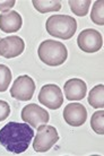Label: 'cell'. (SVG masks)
Instances as JSON below:
<instances>
[{"instance_id":"6","label":"cell","mask_w":104,"mask_h":156,"mask_svg":"<svg viewBox=\"0 0 104 156\" xmlns=\"http://www.w3.org/2000/svg\"><path fill=\"white\" fill-rule=\"evenodd\" d=\"M39 102L51 110H58L63 104V95L58 85L48 84L41 88L39 93Z\"/></svg>"},{"instance_id":"3","label":"cell","mask_w":104,"mask_h":156,"mask_svg":"<svg viewBox=\"0 0 104 156\" xmlns=\"http://www.w3.org/2000/svg\"><path fill=\"white\" fill-rule=\"evenodd\" d=\"M38 55L43 63L51 67H57L67 60L68 51L63 43L57 42L54 40H45L40 44Z\"/></svg>"},{"instance_id":"18","label":"cell","mask_w":104,"mask_h":156,"mask_svg":"<svg viewBox=\"0 0 104 156\" xmlns=\"http://www.w3.org/2000/svg\"><path fill=\"white\" fill-rule=\"evenodd\" d=\"M12 82V71L5 65L0 63V92H6Z\"/></svg>"},{"instance_id":"16","label":"cell","mask_w":104,"mask_h":156,"mask_svg":"<svg viewBox=\"0 0 104 156\" xmlns=\"http://www.w3.org/2000/svg\"><path fill=\"white\" fill-rule=\"evenodd\" d=\"M69 6L75 15L84 17L88 14L91 0H70Z\"/></svg>"},{"instance_id":"21","label":"cell","mask_w":104,"mask_h":156,"mask_svg":"<svg viewBox=\"0 0 104 156\" xmlns=\"http://www.w3.org/2000/svg\"><path fill=\"white\" fill-rule=\"evenodd\" d=\"M0 40H1V39H0Z\"/></svg>"},{"instance_id":"13","label":"cell","mask_w":104,"mask_h":156,"mask_svg":"<svg viewBox=\"0 0 104 156\" xmlns=\"http://www.w3.org/2000/svg\"><path fill=\"white\" fill-rule=\"evenodd\" d=\"M33 6L41 14L59 12L61 9V2L57 0H33Z\"/></svg>"},{"instance_id":"1","label":"cell","mask_w":104,"mask_h":156,"mask_svg":"<svg viewBox=\"0 0 104 156\" xmlns=\"http://www.w3.org/2000/svg\"><path fill=\"white\" fill-rule=\"evenodd\" d=\"M34 137L33 129L28 123L9 122L0 129V144L15 154L25 152Z\"/></svg>"},{"instance_id":"20","label":"cell","mask_w":104,"mask_h":156,"mask_svg":"<svg viewBox=\"0 0 104 156\" xmlns=\"http://www.w3.org/2000/svg\"><path fill=\"white\" fill-rule=\"evenodd\" d=\"M15 0H0V12H6L15 6Z\"/></svg>"},{"instance_id":"10","label":"cell","mask_w":104,"mask_h":156,"mask_svg":"<svg viewBox=\"0 0 104 156\" xmlns=\"http://www.w3.org/2000/svg\"><path fill=\"white\" fill-rule=\"evenodd\" d=\"M62 114L66 122L73 127H81L87 119V111L85 106L79 103H70L66 105Z\"/></svg>"},{"instance_id":"17","label":"cell","mask_w":104,"mask_h":156,"mask_svg":"<svg viewBox=\"0 0 104 156\" xmlns=\"http://www.w3.org/2000/svg\"><path fill=\"white\" fill-rule=\"evenodd\" d=\"M91 127L92 129L99 135L104 133V111H97L95 113H93L91 118Z\"/></svg>"},{"instance_id":"19","label":"cell","mask_w":104,"mask_h":156,"mask_svg":"<svg viewBox=\"0 0 104 156\" xmlns=\"http://www.w3.org/2000/svg\"><path fill=\"white\" fill-rule=\"evenodd\" d=\"M10 114V106L6 101L0 100V122L6 120Z\"/></svg>"},{"instance_id":"9","label":"cell","mask_w":104,"mask_h":156,"mask_svg":"<svg viewBox=\"0 0 104 156\" xmlns=\"http://www.w3.org/2000/svg\"><path fill=\"white\" fill-rule=\"evenodd\" d=\"M25 43L17 35H10L0 40V55L6 59L16 58L23 53Z\"/></svg>"},{"instance_id":"14","label":"cell","mask_w":104,"mask_h":156,"mask_svg":"<svg viewBox=\"0 0 104 156\" xmlns=\"http://www.w3.org/2000/svg\"><path fill=\"white\" fill-rule=\"evenodd\" d=\"M88 103L94 109H103L104 106V86L96 85L88 94Z\"/></svg>"},{"instance_id":"12","label":"cell","mask_w":104,"mask_h":156,"mask_svg":"<svg viewBox=\"0 0 104 156\" xmlns=\"http://www.w3.org/2000/svg\"><path fill=\"white\" fill-rule=\"evenodd\" d=\"M22 16L15 10L0 15V30L4 33H15L22 27Z\"/></svg>"},{"instance_id":"15","label":"cell","mask_w":104,"mask_h":156,"mask_svg":"<svg viewBox=\"0 0 104 156\" xmlns=\"http://www.w3.org/2000/svg\"><path fill=\"white\" fill-rule=\"evenodd\" d=\"M91 20L94 24L103 26L104 25V1L97 0L94 2L92 10H91Z\"/></svg>"},{"instance_id":"8","label":"cell","mask_w":104,"mask_h":156,"mask_svg":"<svg viewBox=\"0 0 104 156\" xmlns=\"http://www.w3.org/2000/svg\"><path fill=\"white\" fill-rule=\"evenodd\" d=\"M22 119L24 122H26L32 128H38L41 125H45L49 122V113L45 109L36 105L34 103L24 106L22 110Z\"/></svg>"},{"instance_id":"7","label":"cell","mask_w":104,"mask_h":156,"mask_svg":"<svg viewBox=\"0 0 104 156\" xmlns=\"http://www.w3.org/2000/svg\"><path fill=\"white\" fill-rule=\"evenodd\" d=\"M34 92L35 83L27 75L17 77L10 88V95L18 101H30L33 98Z\"/></svg>"},{"instance_id":"5","label":"cell","mask_w":104,"mask_h":156,"mask_svg":"<svg viewBox=\"0 0 104 156\" xmlns=\"http://www.w3.org/2000/svg\"><path fill=\"white\" fill-rule=\"evenodd\" d=\"M77 44L81 51L86 53H94L101 50L103 45V39L100 32L93 28H87L81 31L78 35Z\"/></svg>"},{"instance_id":"11","label":"cell","mask_w":104,"mask_h":156,"mask_svg":"<svg viewBox=\"0 0 104 156\" xmlns=\"http://www.w3.org/2000/svg\"><path fill=\"white\" fill-rule=\"evenodd\" d=\"M66 98L69 101H81L86 96L87 86L84 80L79 78H71L67 80L63 86Z\"/></svg>"},{"instance_id":"2","label":"cell","mask_w":104,"mask_h":156,"mask_svg":"<svg viewBox=\"0 0 104 156\" xmlns=\"http://www.w3.org/2000/svg\"><path fill=\"white\" fill-rule=\"evenodd\" d=\"M46 32L53 37L62 40L71 39L77 30V22L71 16L52 15L45 23Z\"/></svg>"},{"instance_id":"4","label":"cell","mask_w":104,"mask_h":156,"mask_svg":"<svg viewBox=\"0 0 104 156\" xmlns=\"http://www.w3.org/2000/svg\"><path fill=\"white\" fill-rule=\"evenodd\" d=\"M59 140V135L53 126L41 125L38 127V133L33 141V149L38 153L50 151Z\"/></svg>"}]
</instances>
